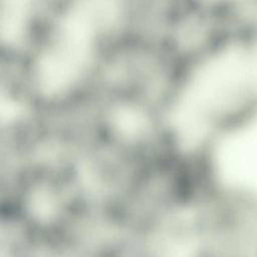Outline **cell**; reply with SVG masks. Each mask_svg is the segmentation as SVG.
I'll list each match as a JSON object with an SVG mask.
<instances>
[{
	"mask_svg": "<svg viewBox=\"0 0 257 257\" xmlns=\"http://www.w3.org/2000/svg\"><path fill=\"white\" fill-rule=\"evenodd\" d=\"M51 6L47 0H0L2 45L9 53L27 50Z\"/></svg>",
	"mask_w": 257,
	"mask_h": 257,
	"instance_id": "277c9868",
	"label": "cell"
},
{
	"mask_svg": "<svg viewBox=\"0 0 257 257\" xmlns=\"http://www.w3.org/2000/svg\"><path fill=\"white\" fill-rule=\"evenodd\" d=\"M257 85L251 54L226 49L188 65L164 113L167 128L185 147L199 145Z\"/></svg>",
	"mask_w": 257,
	"mask_h": 257,
	"instance_id": "7a4b0ae2",
	"label": "cell"
},
{
	"mask_svg": "<svg viewBox=\"0 0 257 257\" xmlns=\"http://www.w3.org/2000/svg\"><path fill=\"white\" fill-rule=\"evenodd\" d=\"M251 58H252V64H253L255 78H256V81H257V48L255 49L254 52L251 53Z\"/></svg>",
	"mask_w": 257,
	"mask_h": 257,
	"instance_id": "5b68a950",
	"label": "cell"
},
{
	"mask_svg": "<svg viewBox=\"0 0 257 257\" xmlns=\"http://www.w3.org/2000/svg\"><path fill=\"white\" fill-rule=\"evenodd\" d=\"M125 12L126 0H62L52 5L25 51L35 96L60 101L85 88L123 26Z\"/></svg>",
	"mask_w": 257,
	"mask_h": 257,
	"instance_id": "6da1fadb",
	"label": "cell"
},
{
	"mask_svg": "<svg viewBox=\"0 0 257 257\" xmlns=\"http://www.w3.org/2000/svg\"><path fill=\"white\" fill-rule=\"evenodd\" d=\"M217 165L227 182L257 190V118L221 142Z\"/></svg>",
	"mask_w": 257,
	"mask_h": 257,
	"instance_id": "3957f363",
	"label": "cell"
}]
</instances>
